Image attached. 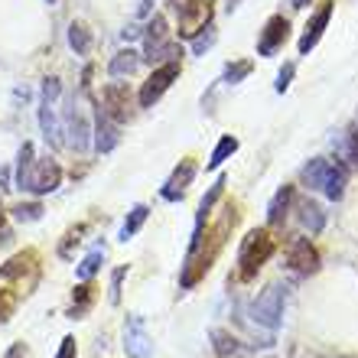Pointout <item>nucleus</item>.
Returning a JSON list of instances; mask_svg holds the SVG:
<instances>
[{
    "mask_svg": "<svg viewBox=\"0 0 358 358\" xmlns=\"http://www.w3.org/2000/svg\"><path fill=\"white\" fill-rule=\"evenodd\" d=\"M39 283V257L36 251H23V255L10 257L0 267V322H7L17 306L36 290Z\"/></svg>",
    "mask_w": 358,
    "mask_h": 358,
    "instance_id": "nucleus-1",
    "label": "nucleus"
},
{
    "mask_svg": "<svg viewBox=\"0 0 358 358\" xmlns=\"http://www.w3.org/2000/svg\"><path fill=\"white\" fill-rule=\"evenodd\" d=\"M273 238L267 228H255V231H248L245 241H241V251H238V273H241V280H255L257 271L271 261L273 255Z\"/></svg>",
    "mask_w": 358,
    "mask_h": 358,
    "instance_id": "nucleus-2",
    "label": "nucleus"
},
{
    "mask_svg": "<svg viewBox=\"0 0 358 358\" xmlns=\"http://www.w3.org/2000/svg\"><path fill=\"white\" fill-rule=\"evenodd\" d=\"M182 49L176 43H170V27H166V17L153 13L150 23L143 27V59L147 62H179Z\"/></svg>",
    "mask_w": 358,
    "mask_h": 358,
    "instance_id": "nucleus-3",
    "label": "nucleus"
},
{
    "mask_svg": "<svg viewBox=\"0 0 358 358\" xmlns=\"http://www.w3.org/2000/svg\"><path fill=\"white\" fill-rule=\"evenodd\" d=\"M59 182H62V166L56 160H33L29 166L17 170V186L33 192V196H46V192H56Z\"/></svg>",
    "mask_w": 358,
    "mask_h": 358,
    "instance_id": "nucleus-4",
    "label": "nucleus"
},
{
    "mask_svg": "<svg viewBox=\"0 0 358 358\" xmlns=\"http://www.w3.org/2000/svg\"><path fill=\"white\" fill-rule=\"evenodd\" d=\"M251 316H255L257 326L264 329H277L283 320V287L280 283H271L267 290H261L255 303H251Z\"/></svg>",
    "mask_w": 358,
    "mask_h": 358,
    "instance_id": "nucleus-5",
    "label": "nucleus"
},
{
    "mask_svg": "<svg viewBox=\"0 0 358 358\" xmlns=\"http://www.w3.org/2000/svg\"><path fill=\"white\" fill-rule=\"evenodd\" d=\"M176 78H179V62H163L160 69H153V76L143 82L141 94H137L141 108H153V104L163 98V92H166V88H170Z\"/></svg>",
    "mask_w": 358,
    "mask_h": 358,
    "instance_id": "nucleus-6",
    "label": "nucleus"
},
{
    "mask_svg": "<svg viewBox=\"0 0 358 358\" xmlns=\"http://www.w3.org/2000/svg\"><path fill=\"white\" fill-rule=\"evenodd\" d=\"M176 20H179V36H199L202 29L212 23V3L208 0H189L186 7L176 10Z\"/></svg>",
    "mask_w": 358,
    "mask_h": 358,
    "instance_id": "nucleus-7",
    "label": "nucleus"
},
{
    "mask_svg": "<svg viewBox=\"0 0 358 358\" xmlns=\"http://www.w3.org/2000/svg\"><path fill=\"white\" fill-rule=\"evenodd\" d=\"M287 264H290L293 273L310 277V273L320 271V251L310 245V238H293L287 245Z\"/></svg>",
    "mask_w": 358,
    "mask_h": 358,
    "instance_id": "nucleus-8",
    "label": "nucleus"
},
{
    "mask_svg": "<svg viewBox=\"0 0 358 358\" xmlns=\"http://www.w3.org/2000/svg\"><path fill=\"white\" fill-rule=\"evenodd\" d=\"M287 36H290V20L287 17H271L264 23V29H261V39H257V56H264V59H271V56H277L283 49V43H287Z\"/></svg>",
    "mask_w": 358,
    "mask_h": 358,
    "instance_id": "nucleus-9",
    "label": "nucleus"
},
{
    "mask_svg": "<svg viewBox=\"0 0 358 358\" xmlns=\"http://www.w3.org/2000/svg\"><path fill=\"white\" fill-rule=\"evenodd\" d=\"M332 10H336V0H326V3H320V10L306 20L303 36H300V52L303 56H306L310 49H316V43L322 39V33H326V27H329V20H332Z\"/></svg>",
    "mask_w": 358,
    "mask_h": 358,
    "instance_id": "nucleus-10",
    "label": "nucleus"
},
{
    "mask_svg": "<svg viewBox=\"0 0 358 358\" xmlns=\"http://www.w3.org/2000/svg\"><path fill=\"white\" fill-rule=\"evenodd\" d=\"M124 352H127V358H150L153 342H150V332H147V326H143L141 316H131V320H127Z\"/></svg>",
    "mask_w": 358,
    "mask_h": 358,
    "instance_id": "nucleus-11",
    "label": "nucleus"
},
{
    "mask_svg": "<svg viewBox=\"0 0 358 358\" xmlns=\"http://www.w3.org/2000/svg\"><path fill=\"white\" fill-rule=\"evenodd\" d=\"M127 104H131V94H127V88H124L121 82H111V85H104V92H101V108H104V114H108L111 121L121 124L124 117H127Z\"/></svg>",
    "mask_w": 358,
    "mask_h": 358,
    "instance_id": "nucleus-12",
    "label": "nucleus"
},
{
    "mask_svg": "<svg viewBox=\"0 0 358 358\" xmlns=\"http://www.w3.org/2000/svg\"><path fill=\"white\" fill-rule=\"evenodd\" d=\"M192 179H196V160H182L176 170H173V176L166 179V186H163L160 196L166 199V202H176V199L186 196V189Z\"/></svg>",
    "mask_w": 358,
    "mask_h": 358,
    "instance_id": "nucleus-13",
    "label": "nucleus"
},
{
    "mask_svg": "<svg viewBox=\"0 0 358 358\" xmlns=\"http://www.w3.org/2000/svg\"><path fill=\"white\" fill-rule=\"evenodd\" d=\"M296 218H300V225L306 228L310 235H320L322 228H326V212H322V206L320 202H313V199H300Z\"/></svg>",
    "mask_w": 358,
    "mask_h": 358,
    "instance_id": "nucleus-14",
    "label": "nucleus"
},
{
    "mask_svg": "<svg viewBox=\"0 0 358 358\" xmlns=\"http://www.w3.org/2000/svg\"><path fill=\"white\" fill-rule=\"evenodd\" d=\"M121 141V134H117V121H111L104 111H98V124H94V147L101 153L114 150Z\"/></svg>",
    "mask_w": 358,
    "mask_h": 358,
    "instance_id": "nucleus-15",
    "label": "nucleus"
},
{
    "mask_svg": "<svg viewBox=\"0 0 358 358\" xmlns=\"http://www.w3.org/2000/svg\"><path fill=\"white\" fill-rule=\"evenodd\" d=\"M62 134H69V143H72L76 150H85L88 147V121L78 111L66 114V127H62Z\"/></svg>",
    "mask_w": 358,
    "mask_h": 358,
    "instance_id": "nucleus-16",
    "label": "nucleus"
},
{
    "mask_svg": "<svg viewBox=\"0 0 358 358\" xmlns=\"http://www.w3.org/2000/svg\"><path fill=\"white\" fill-rule=\"evenodd\" d=\"M332 170V160H326V157H316V160H310L306 166H303V182L310 189H322L326 186V176H329Z\"/></svg>",
    "mask_w": 358,
    "mask_h": 358,
    "instance_id": "nucleus-17",
    "label": "nucleus"
},
{
    "mask_svg": "<svg viewBox=\"0 0 358 358\" xmlns=\"http://www.w3.org/2000/svg\"><path fill=\"white\" fill-rule=\"evenodd\" d=\"M141 52H134V49H121L117 56L111 59V66H108V72H111V78H121V76H134L137 72V66H141Z\"/></svg>",
    "mask_w": 358,
    "mask_h": 358,
    "instance_id": "nucleus-18",
    "label": "nucleus"
},
{
    "mask_svg": "<svg viewBox=\"0 0 358 358\" xmlns=\"http://www.w3.org/2000/svg\"><path fill=\"white\" fill-rule=\"evenodd\" d=\"M345 182H349V170H345L342 163H332L329 176H326V186H322L326 199H332V202H339V199L345 196Z\"/></svg>",
    "mask_w": 358,
    "mask_h": 358,
    "instance_id": "nucleus-19",
    "label": "nucleus"
},
{
    "mask_svg": "<svg viewBox=\"0 0 358 358\" xmlns=\"http://www.w3.org/2000/svg\"><path fill=\"white\" fill-rule=\"evenodd\" d=\"M290 202H293V186L277 189V196H273L271 206H267V222H271V225H280L283 218H287V208H290Z\"/></svg>",
    "mask_w": 358,
    "mask_h": 358,
    "instance_id": "nucleus-20",
    "label": "nucleus"
},
{
    "mask_svg": "<svg viewBox=\"0 0 358 358\" xmlns=\"http://www.w3.org/2000/svg\"><path fill=\"white\" fill-rule=\"evenodd\" d=\"M69 46L76 49V56H88L92 52V29L85 23H72L69 27Z\"/></svg>",
    "mask_w": 358,
    "mask_h": 358,
    "instance_id": "nucleus-21",
    "label": "nucleus"
},
{
    "mask_svg": "<svg viewBox=\"0 0 358 358\" xmlns=\"http://www.w3.org/2000/svg\"><path fill=\"white\" fill-rule=\"evenodd\" d=\"M212 342H215V355L218 358H235L238 352H241L238 339H235V336H228L225 329H215V332H212Z\"/></svg>",
    "mask_w": 358,
    "mask_h": 358,
    "instance_id": "nucleus-22",
    "label": "nucleus"
},
{
    "mask_svg": "<svg viewBox=\"0 0 358 358\" xmlns=\"http://www.w3.org/2000/svg\"><path fill=\"white\" fill-rule=\"evenodd\" d=\"M143 222H147V206H134L131 208V218L121 225V241H131V238L143 228Z\"/></svg>",
    "mask_w": 358,
    "mask_h": 358,
    "instance_id": "nucleus-23",
    "label": "nucleus"
},
{
    "mask_svg": "<svg viewBox=\"0 0 358 358\" xmlns=\"http://www.w3.org/2000/svg\"><path fill=\"white\" fill-rule=\"evenodd\" d=\"M235 150H238V137H231V134H228V137H222V141H218V147L212 150V160H208V166H212V170H218V166H222V163H225Z\"/></svg>",
    "mask_w": 358,
    "mask_h": 358,
    "instance_id": "nucleus-24",
    "label": "nucleus"
},
{
    "mask_svg": "<svg viewBox=\"0 0 358 358\" xmlns=\"http://www.w3.org/2000/svg\"><path fill=\"white\" fill-rule=\"evenodd\" d=\"M104 264V248H94L92 255L85 257V261H82V264H78V280H92L94 273H98V267Z\"/></svg>",
    "mask_w": 358,
    "mask_h": 358,
    "instance_id": "nucleus-25",
    "label": "nucleus"
},
{
    "mask_svg": "<svg viewBox=\"0 0 358 358\" xmlns=\"http://www.w3.org/2000/svg\"><path fill=\"white\" fill-rule=\"evenodd\" d=\"M222 192H225V176H218L215 186L208 189V196H202V202H199V215L208 218V212H212V206H215L218 199H222Z\"/></svg>",
    "mask_w": 358,
    "mask_h": 358,
    "instance_id": "nucleus-26",
    "label": "nucleus"
},
{
    "mask_svg": "<svg viewBox=\"0 0 358 358\" xmlns=\"http://www.w3.org/2000/svg\"><path fill=\"white\" fill-rule=\"evenodd\" d=\"M88 306H92V287L88 283H82V287H76V300H72V316H85Z\"/></svg>",
    "mask_w": 358,
    "mask_h": 358,
    "instance_id": "nucleus-27",
    "label": "nucleus"
},
{
    "mask_svg": "<svg viewBox=\"0 0 358 358\" xmlns=\"http://www.w3.org/2000/svg\"><path fill=\"white\" fill-rule=\"evenodd\" d=\"M251 62H248V59H241V62H231V66L225 69V78H222V82H228V85H238V82H241V78H248L251 76Z\"/></svg>",
    "mask_w": 358,
    "mask_h": 358,
    "instance_id": "nucleus-28",
    "label": "nucleus"
},
{
    "mask_svg": "<svg viewBox=\"0 0 358 358\" xmlns=\"http://www.w3.org/2000/svg\"><path fill=\"white\" fill-rule=\"evenodd\" d=\"M212 43H215V27L208 23L206 33H199V36H192V52H196V56H202L206 49H212Z\"/></svg>",
    "mask_w": 358,
    "mask_h": 358,
    "instance_id": "nucleus-29",
    "label": "nucleus"
},
{
    "mask_svg": "<svg viewBox=\"0 0 358 358\" xmlns=\"http://www.w3.org/2000/svg\"><path fill=\"white\" fill-rule=\"evenodd\" d=\"M39 215H43V206H39V202H29V206L13 208V218H17V222H36Z\"/></svg>",
    "mask_w": 358,
    "mask_h": 358,
    "instance_id": "nucleus-30",
    "label": "nucleus"
},
{
    "mask_svg": "<svg viewBox=\"0 0 358 358\" xmlns=\"http://www.w3.org/2000/svg\"><path fill=\"white\" fill-rule=\"evenodd\" d=\"M82 235H85V225L72 228V231H69V235H66V241H62V248H59V255H62V257H69V255H72V245H78V241H82Z\"/></svg>",
    "mask_w": 358,
    "mask_h": 358,
    "instance_id": "nucleus-31",
    "label": "nucleus"
},
{
    "mask_svg": "<svg viewBox=\"0 0 358 358\" xmlns=\"http://www.w3.org/2000/svg\"><path fill=\"white\" fill-rule=\"evenodd\" d=\"M127 277V267H117L114 271V277H111V303H117L121 300V280Z\"/></svg>",
    "mask_w": 358,
    "mask_h": 358,
    "instance_id": "nucleus-32",
    "label": "nucleus"
},
{
    "mask_svg": "<svg viewBox=\"0 0 358 358\" xmlns=\"http://www.w3.org/2000/svg\"><path fill=\"white\" fill-rule=\"evenodd\" d=\"M290 82H293V62H287V66L280 69V76H277V92H287V88H290Z\"/></svg>",
    "mask_w": 358,
    "mask_h": 358,
    "instance_id": "nucleus-33",
    "label": "nucleus"
},
{
    "mask_svg": "<svg viewBox=\"0 0 358 358\" xmlns=\"http://www.w3.org/2000/svg\"><path fill=\"white\" fill-rule=\"evenodd\" d=\"M76 355H78L76 339H72V336H66V339H62V345H59V352H56V358H76Z\"/></svg>",
    "mask_w": 358,
    "mask_h": 358,
    "instance_id": "nucleus-34",
    "label": "nucleus"
},
{
    "mask_svg": "<svg viewBox=\"0 0 358 358\" xmlns=\"http://www.w3.org/2000/svg\"><path fill=\"white\" fill-rule=\"evenodd\" d=\"M153 13V0H137V17H150Z\"/></svg>",
    "mask_w": 358,
    "mask_h": 358,
    "instance_id": "nucleus-35",
    "label": "nucleus"
},
{
    "mask_svg": "<svg viewBox=\"0 0 358 358\" xmlns=\"http://www.w3.org/2000/svg\"><path fill=\"white\" fill-rule=\"evenodd\" d=\"M23 355H27V349H23V345H13V349H10L3 358H23Z\"/></svg>",
    "mask_w": 358,
    "mask_h": 358,
    "instance_id": "nucleus-36",
    "label": "nucleus"
},
{
    "mask_svg": "<svg viewBox=\"0 0 358 358\" xmlns=\"http://www.w3.org/2000/svg\"><path fill=\"white\" fill-rule=\"evenodd\" d=\"M310 3H313V0H293V7H296V10H306Z\"/></svg>",
    "mask_w": 358,
    "mask_h": 358,
    "instance_id": "nucleus-37",
    "label": "nucleus"
},
{
    "mask_svg": "<svg viewBox=\"0 0 358 358\" xmlns=\"http://www.w3.org/2000/svg\"><path fill=\"white\" fill-rule=\"evenodd\" d=\"M186 3H189V0H170V7H173V13H176V10H179V7H186Z\"/></svg>",
    "mask_w": 358,
    "mask_h": 358,
    "instance_id": "nucleus-38",
    "label": "nucleus"
},
{
    "mask_svg": "<svg viewBox=\"0 0 358 358\" xmlns=\"http://www.w3.org/2000/svg\"><path fill=\"white\" fill-rule=\"evenodd\" d=\"M49 3H56V0H49Z\"/></svg>",
    "mask_w": 358,
    "mask_h": 358,
    "instance_id": "nucleus-39",
    "label": "nucleus"
},
{
    "mask_svg": "<svg viewBox=\"0 0 358 358\" xmlns=\"http://www.w3.org/2000/svg\"><path fill=\"white\" fill-rule=\"evenodd\" d=\"M355 134H358V131H355Z\"/></svg>",
    "mask_w": 358,
    "mask_h": 358,
    "instance_id": "nucleus-40",
    "label": "nucleus"
}]
</instances>
